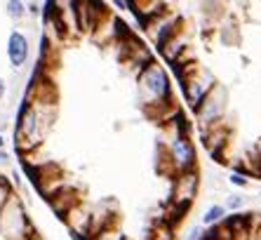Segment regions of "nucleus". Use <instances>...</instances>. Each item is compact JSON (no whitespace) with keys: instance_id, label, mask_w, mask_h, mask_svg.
Wrapping results in <instances>:
<instances>
[{"instance_id":"obj_1","label":"nucleus","mask_w":261,"mask_h":240,"mask_svg":"<svg viewBox=\"0 0 261 240\" xmlns=\"http://www.w3.org/2000/svg\"><path fill=\"white\" fill-rule=\"evenodd\" d=\"M57 104L55 97H45L40 92V83L31 85L29 97L19 108L17 118V146L19 151H33L47 137L49 127L55 123Z\"/></svg>"},{"instance_id":"obj_2","label":"nucleus","mask_w":261,"mask_h":240,"mask_svg":"<svg viewBox=\"0 0 261 240\" xmlns=\"http://www.w3.org/2000/svg\"><path fill=\"white\" fill-rule=\"evenodd\" d=\"M137 87L144 106L153 111H165L172 104V80L163 64L153 59L137 73Z\"/></svg>"},{"instance_id":"obj_3","label":"nucleus","mask_w":261,"mask_h":240,"mask_svg":"<svg viewBox=\"0 0 261 240\" xmlns=\"http://www.w3.org/2000/svg\"><path fill=\"white\" fill-rule=\"evenodd\" d=\"M165 160L170 162V167L174 174L198 167V151H195L193 139L189 137V125L179 127L176 132L170 134L167 151H165Z\"/></svg>"},{"instance_id":"obj_4","label":"nucleus","mask_w":261,"mask_h":240,"mask_svg":"<svg viewBox=\"0 0 261 240\" xmlns=\"http://www.w3.org/2000/svg\"><path fill=\"white\" fill-rule=\"evenodd\" d=\"M0 233L7 240H26L31 233V224L21 200L17 196H10L7 203L0 207Z\"/></svg>"},{"instance_id":"obj_5","label":"nucleus","mask_w":261,"mask_h":240,"mask_svg":"<svg viewBox=\"0 0 261 240\" xmlns=\"http://www.w3.org/2000/svg\"><path fill=\"white\" fill-rule=\"evenodd\" d=\"M226 104H228V92L221 83H217L212 87V92L202 99V104L193 111L195 120H198V127L200 132L210 130L214 125H221L224 123V115H226Z\"/></svg>"},{"instance_id":"obj_6","label":"nucleus","mask_w":261,"mask_h":240,"mask_svg":"<svg viewBox=\"0 0 261 240\" xmlns=\"http://www.w3.org/2000/svg\"><path fill=\"white\" fill-rule=\"evenodd\" d=\"M200 191V172L195 170H186V172L174 174L172 179V193H170V203L176 210H189V205L198 198Z\"/></svg>"},{"instance_id":"obj_7","label":"nucleus","mask_w":261,"mask_h":240,"mask_svg":"<svg viewBox=\"0 0 261 240\" xmlns=\"http://www.w3.org/2000/svg\"><path fill=\"white\" fill-rule=\"evenodd\" d=\"M181 24H184V21H181V17H179V14H174L172 10L163 7L155 17H151L148 21H146L144 31H146V36H148V40L155 45V50H160L165 42L170 40L176 31H179V26H181Z\"/></svg>"},{"instance_id":"obj_8","label":"nucleus","mask_w":261,"mask_h":240,"mask_svg":"<svg viewBox=\"0 0 261 240\" xmlns=\"http://www.w3.org/2000/svg\"><path fill=\"white\" fill-rule=\"evenodd\" d=\"M29 54H31V42L26 38V33L12 31L10 38H7V59H10V66L14 71H19L29 61Z\"/></svg>"},{"instance_id":"obj_9","label":"nucleus","mask_w":261,"mask_h":240,"mask_svg":"<svg viewBox=\"0 0 261 240\" xmlns=\"http://www.w3.org/2000/svg\"><path fill=\"white\" fill-rule=\"evenodd\" d=\"M189 47H191V45H189V31H186V26L181 24L174 36H172L170 40H167L163 47L158 50V54L163 57V61H167V64L172 66V64H174V61L179 59V57H181V54L186 52Z\"/></svg>"},{"instance_id":"obj_10","label":"nucleus","mask_w":261,"mask_h":240,"mask_svg":"<svg viewBox=\"0 0 261 240\" xmlns=\"http://www.w3.org/2000/svg\"><path fill=\"white\" fill-rule=\"evenodd\" d=\"M226 214H228V210H226L224 205H210L205 210V214L200 217V224L205 228H212V226H219V224L226 219Z\"/></svg>"},{"instance_id":"obj_11","label":"nucleus","mask_w":261,"mask_h":240,"mask_svg":"<svg viewBox=\"0 0 261 240\" xmlns=\"http://www.w3.org/2000/svg\"><path fill=\"white\" fill-rule=\"evenodd\" d=\"M5 12L7 17L12 19V21H21V19L26 17V5H24V0H7V5H5Z\"/></svg>"},{"instance_id":"obj_12","label":"nucleus","mask_w":261,"mask_h":240,"mask_svg":"<svg viewBox=\"0 0 261 240\" xmlns=\"http://www.w3.org/2000/svg\"><path fill=\"white\" fill-rule=\"evenodd\" d=\"M228 184L236 188H247L249 186V177L245 172H231L228 174Z\"/></svg>"},{"instance_id":"obj_13","label":"nucleus","mask_w":261,"mask_h":240,"mask_svg":"<svg viewBox=\"0 0 261 240\" xmlns=\"http://www.w3.org/2000/svg\"><path fill=\"white\" fill-rule=\"evenodd\" d=\"M97 235V240H127L125 238V233H120V231H111V228H101Z\"/></svg>"},{"instance_id":"obj_14","label":"nucleus","mask_w":261,"mask_h":240,"mask_svg":"<svg viewBox=\"0 0 261 240\" xmlns=\"http://www.w3.org/2000/svg\"><path fill=\"white\" fill-rule=\"evenodd\" d=\"M243 205H245L243 196H228V198H226V203H224V207L228 212H238L240 207H243Z\"/></svg>"},{"instance_id":"obj_15","label":"nucleus","mask_w":261,"mask_h":240,"mask_svg":"<svg viewBox=\"0 0 261 240\" xmlns=\"http://www.w3.org/2000/svg\"><path fill=\"white\" fill-rule=\"evenodd\" d=\"M205 238V226L202 224H198V226H191L189 233L184 235V240H202Z\"/></svg>"},{"instance_id":"obj_16","label":"nucleus","mask_w":261,"mask_h":240,"mask_svg":"<svg viewBox=\"0 0 261 240\" xmlns=\"http://www.w3.org/2000/svg\"><path fill=\"white\" fill-rule=\"evenodd\" d=\"M68 240H94L92 233H83V231H75V228H68Z\"/></svg>"},{"instance_id":"obj_17","label":"nucleus","mask_w":261,"mask_h":240,"mask_svg":"<svg viewBox=\"0 0 261 240\" xmlns=\"http://www.w3.org/2000/svg\"><path fill=\"white\" fill-rule=\"evenodd\" d=\"M118 10H129V0H111Z\"/></svg>"},{"instance_id":"obj_18","label":"nucleus","mask_w":261,"mask_h":240,"mask_svg":"<svg viewBox=\"0 0 261 240\" xmlns=\"http://www.w3.org/2000/svg\"><path fill=\"white\" fill-rule=\"evenodd\" d=\"M26 10H29V12H31V14H33V17H38V14H40V7H38V5H36V3H31V5H29V7H26Z\"/></svg>"},{"instance_id":"obj_19","label":"nucleus","mask_w":261,"mask_h":240,"mask_svg":"<svg viewBox=\"0 0 261 240\" xmlns=\"http://www.w3.org/2000/svg\"><path fill=\"white\" fill-rule=\"evenodd\" d=\"M5 92H7V85H5V80L0 78V102H3V97H5Z\"/></svg>"},{"instance_id":"obj_20","label":"nucleus","mask_w":261,"mask_h":240,"mask_svg":"<svg viewBox=\"0 0 261 240\" xmlns=\"http://www.w3.org/2000/svg\"><path fill=\"white\" fill-rule=\"evenodd\" d=\"M7 160H10V156H7L5 149H3V151H0V162H7Z\"/></svg>"},{"instance_id":"obj_21","label":"nucleus","mask_w":261,"mask_h":240,"mask_svg":"<svg viewBox=\"0 0 261 240\" xmlns=\"http://www.w3.org/2000/svg\"><path fill=\"white\" fill-rule=\"evenodd\" d=\"M5 149V137H3V132H0V151Z\"/></svg>"},{"instance_id":"obj_22","label":"nucleus","mask_w":261,"mask_h":240,"mask_svg":"<svg viewBox=\"0 0 261 240\" xmlns=\"http://www.w3.org/2000/svg\"><path fill=\"white\" fill-rule=\"evenodd\" d=\"M256 240H261V228H259V231H256Z\"/></svg>"},{"instance_id":"obj_23","label":"nucleus","mask_w":261,"mask_h":240,"mask_svg":"<svg viewBox=\"0 0 261 240\" xmlns=\"http://www.w3.org/2000/svg\"><path fill=\"white\" fill-rule=\"evenodd\" d=\"M259 198H261V191H259Z\"/></svg>"}]
</instances>
